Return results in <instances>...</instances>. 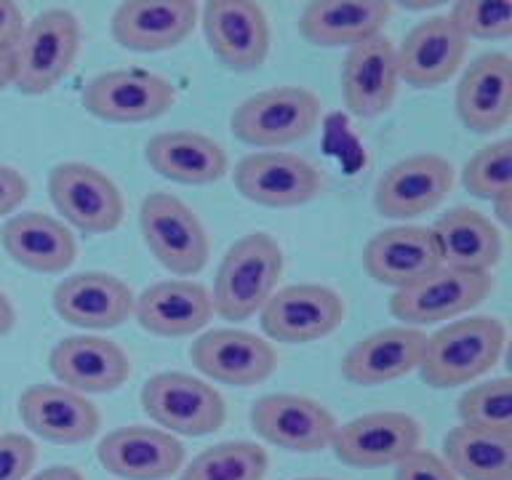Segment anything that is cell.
Masks as SVG:
<instances>
[{
    "label": "cell",
    "mask_w": 512,
    "mask_h": 480,
    "mask_svg": "<svg viewBox=\"0 0 512 480\" xmlns=\"http://www.w3.org/2000/svg\"><path fill=\"white\" fill-rule=\"evenodd\" d=\"M134 315L147 334L182 339L208 326V320L214 318V304L203 283L171 278L144 288L134 299Z\"/></svg>",
    "instance_id": "d4e9b609"
},
{
    "label": "cell",
    "mask_w": 512,
    "mask_h": 480,
    "mask_svg": "<svg viewBox=\"0 0 512 480\" xmlns=\"http://www.w3.org/2000/svg\"><path fill=\"white\" fill-rule=\"evenodd\" d=\"M211 54L232 72L259 70L270 56V19L259 3L211 0L200 11Z\"/></svg>",
    "instance_id": "4fadbf2b"
},
{
    "label": "cell",
    "mask_w": 512,
    "mask_h": 480,
    "mask_svg": "<svg viewBox=\"0 0 512 480\" xmlns=\"http://www.w3.org/2000/svg\"><path fill=\"white\" fill-rule=\"evenodd\" d=\"M27 195H30L27 176L19 168L0 163V219L14 214L16 208L27 200Z\"/></svg>",
    "instance_id": "f35d334b"
},
{
    "label": "cell",
    "mask_w": 512,
    "mask_h": 480,
    "mask_svg": "<svg viewBox=\"0 0 512 480\" xmlns=\"http://www.w3.org/2000/svg\"><path fill=\"white\" fill-rule=\"evenodd\" d=\"M144 158L163 179L192 187L219 182L230 171V158L222 144L190 128L155 134L144 147Z\"/></svg>",
    "instance_id": "f1b7e54d"
},
{
    "label": "cell",
    "mask_w": 512,
    "mask_h": 480,
    "mask_svg": "<svg viewBox=\"0 0 512 480\" xmlns=\"http://www.w3.org/2000/svg\"><path fill=\"white\" fill-rule=\"evenodd\" d=\"M363 267L368 278L395 291L408 288L443 267L432 227L403 224L376 232L363 248Z\"/></svg>",
    "instance_id": "7402d4cb"
},
{
    "label": "cell",
    "mask_w": 512,
    "mask_h": 480,
    "mask_svg": "<svg viewBox=\"0 0 512 480\" xmlns=\"http://www.w3.org/2000/svg\"><path fill=\"white\" fill-rule=\"evenodd\" d=\"M392 6L379 0H315L299 19V32L320 48H352L382 35Z\"/></svg>",
    "instance_id": "f546056e"
},
{
    "label": "cell",
    "mask_w": 512,
    "mask_h": 480,
    "mask_svg": "<svg viewBox=\"0 0 512 480\" xmlns=\"http://www.w3.org/2000/svg\"><path fill=\"white\" fill-rule=\"evenodd\" d=\"M0 243L19 267L40 275H59L78 259V243L70 227L43 211L11 216L0 230Z\"/></svg>",
    "instance_id": "83f0119b"
},
{
    "label": "cell",
    "mask_w": 512,
    "mask_h": 480,
    "mask_svg": "<svg viewBox=\"0 0 512 480\" xmlns=\"http://www.w3.org/2000/svg\"><path fill=\"white\" fill-rule=\"evenodd\" d=\"M48 368L62 387L80 395L120 390L131 379L128 352L104 336H67L48 355Z\"/></svg>",
    "instance_id": "ac0fdd59"
},
{
    "label": "cell",
    "mask_w": 512,
    "mask_h": 480,
    "mask_svg": "<svg viewBox=\"0 0 512 480\" xmlns=\"http://www.w3.org/2000/svg\"><path fill=\"white\" fill-rule=\"evenodd\" d=\"M491 288V275L438 267L414 286L395 291L390 299V312L408 328L432 326L475 310L491 294Z\"/></svg>",
    "instance_id": "9c48e42d"
},
{
    "label": "cell",
    "mask_w": 512,
    "mask_h": 480,
    "mask_svg": "<svg viewBox=\"0 0 512 480\" xmlns=\"http://www.w3.org/2000/svg\"><path fill=\"white\" fill-rule=\"evenodd\" d=\"M467 46L470 40L456 30L448 14L427 16L395 46L400 83L414 88L443 86L462 67Z\"/></svg>",
    "instance_id": "d6986e66"
},
{
    "label": "cell",
    "mask_w": 512,
    "mask_h": 480,
    "mask_svg": "<svg viewBox=\"0 0 512 480\" xmlns=\"http://www.w3.org/2000/svg\"><path fill=\"white\" fill-rule=\"evenodd\" d=\"M144 246L176 278L198 275L211 256L206 224L182 198L171 192H150L139 208Z\"/></svg>",
    "instance_id": "5b68a950"
},
{
    "label": "cell",
    "mask_w": 512,
    "mask_h": 480,
    "mask_svg": "<svg viewBox=\"0 0 512 480\" xmlns=\"http://www.w3.org/2000/svg\"><path fill=\"white\" fill-rule=\"evenodd\" d=\"M235 190L256 206L296 208L310 203L323 190L318 166L294 152L264 150L246 155L235 171Z\"/></svg>",
    "instance_id": "8fae6325"
},
{
    "label": "cell",
    "mask_w": 512,
    "mask_h": 480,
    "mask_svg": "<svg viewBox=\"0 0 512 480\" xmlns=\"http://www.w3.org/2000/svg\"><path fill=\"white\" fill-rule=\"evenodd\" d=\"M251 427L262 440L291 454H318L331 448L339 427L323 403L291 392L264 395L251 408Z\"/></svg>",
    "instance_id": "5bb4252c"
},
{
    "label": "cell",
    "mask_w": 512,
    "mask_h": 480,
    "mask_svg": "<svg viewBox=\"0 0 512 480\" xmlns=\"http://www.w3.org/2000/svg\"><path fill=\"white\" fill-rule=\"evenodd\" d=\"M422 446V424L406 411H374L336 427L331 448L350 467H395Z\"/></svg>",
    "instance_id": "30bf717a"
},
{
    "label": "cell",
    "mask_w": 512,
    "mask_h": 480,
    "mask_svg": "<svg viewBox=\"0 0 512 480\" xmlns=\"http://www.w3.org/2000/svg\"><path fill=\"white\" fill-rule=\"evenodd\" d=\"M134 299L126 280L110 272H78L54 288L56 315L78 328L107 331L134 315Z\"/></svg>",
    "instance_id": "603a6c76"
},
{
    "label": "cell",
    "mask_w": 512,
    "mask_h": 480,
    "mask_svg": "<svg viewBox=\"0 0 512 480\" xmlns=\"http://www.w3.org/2000/svg\"><path fill=\"white\" fill-rule=\"evenodd\" d=\"M176 104L174 83L158 72L126 67L96 75L83 88V107L107 123H147Z\"/></svg>",
    "instance_id": "ba28073f"
},
{
    "label": "cell",
    "mask_w": 512,
    "mask_h": 480,
    "mask_svg": "<svg viewBox=\"0 0 512 480\" xmlns=\"http://www.w3.org/2000/svg\"><path fill=\"white\" fill-rule=\"evenodd\" d=\"M448 19L467 40H507L512 35L510 0H459Z\"/></svg>",
    "instance_id": "d590c367"
},
{
    "label": "cell",
    "mask_w": 512,
    "mask_h": 480,
    "mask_svg": "<svg viewBox=\"0 0 512 480\" xmlns=\"http://www.w3.org/2000/svg\"><path fill=\"white\" fill-rule=\"evenodd\" d=\"M299 480H331V478H299Z\"/></svg>",
    "instance_id": "f6af8a7d"
},
{
    "label": "cell",
    "mask_w": 512,
    "mask_h": 480,
    "mask_svg": "<svg viewBox=\"0 0 512 480\" xmlns=\"http://www.w3.org/2000/svg\"><path fill=\"white\" fill-rule=\"evenodd\" d=\"M398 86L395 43L384 32L347 51L342 64V96L355 118L384 115L398 96Z\"/></svg>",
    "instance_id": "cb8c5ba5"
},
{
    "label": "cell",
    "mask_w": 512,
    "mask_h": 480,
    "mask_svg": "<svg viewBox=\"0 0 512 480\" xmlns=\"http://www.w3.org/2000/svg\"><path fill=\"white\" fill-rule=\"evenodd\" d=\"M440 459L459 480H512V435L459 424L443 438Z\"/></svg>",
    "instance_id": "1f68e13d"
},
{
    "label": "cell",
    "mask_w": 512,
    "mask_h": 480,
    "mask_svg": "<svg viewBox=\"0 0 512 480\" xmlns=\"http://www.w3.org/2000/svg\"><path fill=\"white\" fill-rule=\"evenodd\" d=\"M24 27H27V19H24L22 8L11 0H0V43L16 46Z\"/></svg>",
    "instance_id": "ab89813d"
},
{
    "label": "cell",
    "mask_w": 512,
    "mask_h": 480,
    "mask_svg": "<svg viewBox=\"0 0 512 480\" xmlns=\"http://www.w3.org/2000/svg\"><path fill=\"white\" fill-rule=\"evenodd\" d=\"M270 470V456L251 440H227L200 451L179 480H264Z\"/></svg>",
    "instance_id": "d6a6232c"
},
{
    "label": "cell",
    "mask_w": 512,
    "mask_h": 480,
    "mask_svg": "<svg viewBox=\"0 0 512 480\" xmlns=\"http://www.w3.org/2000/svg\"><path fill=\"white\" fill-rule=\"evenodd\" d=\"M491 206H494V214H496V219H499V224H502V227H510L512 192H510V195H502V198H496Z\"/></svg>",
    "instance_id": "ee69618b"
},
{
    "label": "cell",
    "mask_w": 512,
    "mask_h": 480,
    "mask_svg": "<svg viewBox=\"0 0 512 480\" xmlns=\"http://www.w3.org/2000/svg\"><path fill=\"white\" fill-rule=\"evenodd\" d=\"M456 414L467 427L512 435V382L510 376L488 379L464 392Z\"/></svg>",
    "instance_id": "836d02e7"
},
{
    "label": "cell",
    "mask_w": 512,
    "mask_h": 480,
    "mask_svg": "<svg viewBox=\"0 0 512 480\" xmlns=\"http://www.w3.org/2000/svg\"><path fill=\"white\" fill-rule=\"evenodd\" d=\"M432 235L438 243L443 267L491 275L496 264L502 262V232L494 219H488L475 208H451L435 222Z\"/></svg>",
    "instance_id": "4dcf8cb0"
},
{
    "label": "cell",
    "mask_w": 512,
    "mask_h": 480,
    "mask_svg": "<svg viewBox=\"0 0 512 480\" xmlns=\"http://www.w3.org/2000/svg\"><path fill=\"white\" fill-rule=\"evenodd\" d=\"M427 334L419 328L390 326L368 334L342 360V376L358 387H379L419 368Z\"/></svg>",
    "instance_id": "4316f807"
},
{
    "label": "cell",
    "mask_w": 512,
    "mask_h": 480,
    "mask_svg": "<svg viewBox=\"0 0 512 480\" xmlns=\"http://www.w3.org/2000/svg\"><path fill=\"white\" fill-rule=\"evenodd\" d=\"M16 326V307L11 304L3 291H0V336H8Z\"/></svg>",
    "instance_id": "7bdbcfd3"
},
{
    "label": "cell",
    "mask_w": 512,
    "mask_h": 480,
    "mask_svg": "<svg viewBox=\"0 0 512 480\" xmlns=\"http://www.w3.org/2000/svg\"><path fill=\"white\" fill-rule=\"evenodd\" d=\"M96 459L123 480H168L184 467L182 440L160 427L128 424L99 440Z\"/></svg>",
    "instance_id": "e0dca14e"
},
{
    "label": "cell",
    "mask_w": 512,
    "mask_h": 480,
    "mask_svg": "<svg viewBox=\"0 0 512 480\" xmlns=\"http://www.w3.org/2000/svg\"><path fill=\"white\" fill-rule=\"evenodd\" d=\"M456 112L475 134H494L512 118V59L488 51L464 70L456 86Z\"/></svg>",
    "instance_id": "484cf974"
},
{
    "label": "cell",
    "mask_w": 512,
    "mask_h": 480,
    "mask_svg": "<svg viewBox=\"0 0 512 480\" xmlns=\"http://www.w3.org/2000/svg\"><path fill=\"white\" fill-rule=\"evenodd\" d=\"M27 480H86L80 475V470L70 467V464H54V467H46V470L35 472Z\"/></svg>",
    "instance_id": "b9f144b4"
},
{
    "label": "cell",
    "mask_w": 512,
    "mask_h": 480,
    "mask_svg": "<svg viewBox=\"0 0 512 480\" xmlns=\"http://www.w3.org/2000/svg\"><path fill=\"white\" fill-rule=\"evenodd\" d=\"M19 419L32 435L59 443L78 446L86 443L102 427L99 408L75 390L62 384H32L19 398Z\"/></svg>",
    "instance_id": "ffe728a7"
},
{
    "label": "cell",
    "mask_w": 512,
    "mask_h": 480,
    "mask_svg": "<svg viewBox=\"0 0 512 480\" xmlns=\"http://www.w3.org/2000/svg\"><path fill=\"white\" fill-rule=\"evenodd\" d=\"M395 480H459L448 464L432 451L416 448L403 462L395 464Z\"/></svg>",
    "instance_id": "74e56055"
},
{
    "label": "cell",
    "mask_w": 512,
    "mask_h": 480,
    "mask_svg": "<svg viewBox=\"0 0 512 480\" xmlns=\"http://www.w3.org/2000/svg\"><path fill=\"white\" fill-rule=\"evenodd\" d=\"M507 347V328L491 315H472V318L451 320L435 334L427 336L419 374L435 390L462 387L502 360Z\"/></svg>",
    "instance_id": "6da1fadb"
},
{
    "label": "cell",
    "mask_w": 512,
    "mask_h": 480,
    "mask_svg": "<svg viewBox=\"0 0 512 480\" xmlns=\"http://www.w3.org/2000/svg\"><path fill=\"white\" fill-rule=\"evenodd\" d=\"M14 78H16L14 46L0 43V91H6L8 86H14Z\"/></svg>",
    "instance_id": "60d3db41"
},
{
    "label": "cell",
    "mask_w": 512,
    "mask_h": 480,
    "mask_svg": "<svg viewBox=\"0 0 512 480\" xmlns=\"http://www.w3.org/2000/svg\"><path fill=\"white\" fill-rule=\"evenodd\" d=\"M190 360L200 374L230 387L262 384L278 368L272 342L243 328H214L200 334L190 347Z\"/></svg>",
    "instance_id": "9a60e30c"
},
{
    "label": "cell",
    "mask_w": 512,
    "mask_h": 480,
    "mask_svg": "<svg viewBox=\"0 0 512 480\" xmlns=\"http://www.w3.org/2000/svg\"><path fill=\"white\" fill-rule=\"evenodd\" d=\"M198 24V6L190 0H128L112 14L115 43L128 51L155 54L182 46Z\"/></svg>",
    "instance_id": "44dd1931"
},
{
    "label": "cell",
    "mask_w": 512,
    "mask_h": 480,
    "mask_svg": "<svg viewBox=\"0 0 512 480\" xmlns=\"http://www.w3.org/2000/svg\"><path fill=\"white\" fill-rule=\"evenodd\" d=\"M142 408L160 430L184 438H203L222 430L227 403L206 379L182 371L155 374L142 387Z\"/></svg>",
    "instance_id": "8992f818"
},
{
    "label": "cell",
    "mask_w": 512,
    "mask_h": 480,
    "mask_svg": "<svg viewBox=\"0 0 512 480\" xmlns=\"http://www.w3.org/2000/svg\"><path fill=\"white\" fill-rule=\"evenodd\" d=\"M262 331L272 342L310 344L331 336L344 323V299L320 283L278 288L259 312Z\"/></svg>",
    "instance_id": "7c38bea8"
},
{
    "label": "cell",
    "mask_w": 512,
    "mask_h": 480,
    "mask_svg": "<svg viewBox=\"0 0 512 480\" xmlns=\"http://www.w3.org/2000/svg\"><path fill=\"white\" fill-rule=\"evenodd\" d=\"M38 462V446L22 432L0 435V480H27Z\"/></svg>",
    "instance_id": "8d00e7d4"
},
{
    "label": "cell",
    "mask_w": 512,
    "mask_h": 480,
    "mask_svg": "<svg viewBox=\"0 0 512 480\" xmlns=\"http://www.w3.org/2000/svg\"><path fill=\"white\" fill-rule=\"evenodd\" d=\"M454 190L451 160L435 152H422L398 160L376 182V211L387 219H414L438 208Z\"/></svg>",
    "instance_id": "2e32d148"
},
{
    "label": "cell",
    "mask_w": 512,
    "mask_h": 480,
    "mask_svg": "<svg viewBox=\"0 0 512 480\" xmlns=\"http://www.w3.org/2000/svg\"><path fill=\"white\" fill-rule=\"evenodd\" d=\"M48 195L56 211L64 216V222H70L75 230L86 235L118 230L126 216V200L118 184L104 171L80 160L51 168Z\"/></svg>",
    "instance_id": "52a82bcc"
},
{
    "label": "cell",
    "mask_w": 512,
    "mask_h": 480,
    "mask_svg": "<svg viewBox=\"0 0 512 480\" xmlns=\"http://www.w3.org/2000/svg\"><path fill=\"white\" fill-rule=\"evenodd\" d=\"M320 112V96L310 88L275 86L243 99L232 112L230 128L235 139L251 147L280 150L310 136L318 126Z\"/></svg>",
    "instance_id": "277c9868"
},
{
    "label": "cell",
    "mask_w": 512,
    "mask_h": 480,
    "mask_svg": "<svg viewBox=\"0 0 512 480\" xmlns=\"http://www.w3.org/2000/svg\"><path fill=\"white\" fill-rule=\"evenodd\" d=\"M286 256L270 232H248L224 254L214 278L211 304L219 318L240 323L262 312L283 278Z\"/></svg>",
    "instance_id": "7a4b0ae2"
},
{
    "label": "cell",
    "mask_w": 512,
    "mask_h": 480,
    "mask_svg": "<svg viewBox=\"0 0 512 480\" xmlns=\"http://www.w3.org/2000/svg\"><path fill=\"white\" fill-rule=\"evenodd\" d=\"M462 182L470 195L491 200L512 192V142L496 139V142L480 147L467 163H464Z\"/></svg>",
    "instance_id": "e575fe53"
},
{
    "label": "cell",
    "mask_w": 512,
    "mask_h": 480,
    "mask_svg": "<svg viewBox=\"0 0 512 480\" xmlns=\"http://www.w3.org/2000/svg\"><path fill=\"white\" fill-rule=\"evenodd\" d=\"M83 46L80 19L67 8H46L27 22L22 38L14 46V86L27 96L54 91L78 59Z\"/></svg>",
    "instance_id": "3957f363"
}]
</instances>
